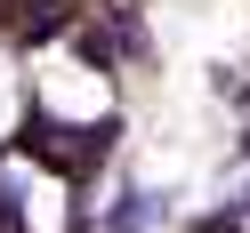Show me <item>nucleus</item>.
Segmentation results:
<instances>
[{"instance_id":"nucleus-2","label":"nucleus","mask_w":250,"mask_h":233,"mask_svg":"<svg viewBox=\"0 0 250 233\" xmlns=\"http://www.w3.org/2000/svg\"><path fill=\"white\" fill-rule=\"evenodd\" d=\"M8 105H17V81H8V56H0V129H8Z\"/></svg>"},{"instance_id":"nucleus-1","label":"nucleus","mask_w":250,"mask_h":233,"mask_svg":"<svg viewBox=\"0 0 250 233\" xmlns=\"http://www.w3.org/2000/svg\"><path fill=\"white\" fill-rule=\"evenodd\" d=\"M153 217H162V201H153L146 185H129V193H121L113 209H105V233H146Z\"/></svg>"}]
</instances>
